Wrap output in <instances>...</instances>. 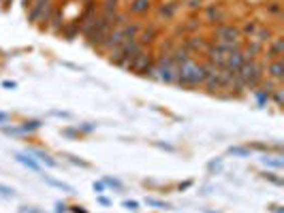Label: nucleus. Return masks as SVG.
<instances>
[{
	"instance_id": "16",
	"label": "nucleus",
	"mask_w": 284,
	"mask_h": 213,
	"mask_svg": "<svg viewBox=\"0 0 284 213\" xmlns=\"http://www.w3.org/2000/svg\"><path fill=\"white\" fill-rule=\"evenodd\" d=\"M141 28H144V22H141V20H128V22L120 28V30H122L124 41L137 39V37H139V32H141Z\"/></svg>"
},
{
	"instance_id": "48",
	"label": "nucleus",
	"mask_w": 284,
	"mask_h": 213,
	"mask_svg": "<svg viewBox=\"0 0 284 213\" xmlns=\"http://www.w3.org/2000/svg\"><path fill=\"white\" fill-rule=\"evenodd\" d=\"M156 145V147H161V149H167V151H175V147H173V145H167V143H154Z\"/></svg>"
},
{
	"instance_id": "35",
	"label": "nucleus",
	"mask_w": 284,
	"mask_h": 213,
	"mask_svg": "<svg viewBox=\"0 0 284 213\" xmlns=\"http://www.w3.org/2000/svg\"><path fill=\"white\" fill-rule=\"evenodd\" d=\"M250 94H252V96H254V100H256V105H258V107H265L267 102H269V96H267L265 92H261L258 88H256V90H252Z\"/></svg>"
},
{
	"instance_id": "24",
	"label": "nucleus",
	"mask_w": 284,
	"mask_h": 213,
	"mask_svg": "<svg viewBox=\"0 0 284 213\" xmlns=\"http://www.w3.org/2000/svg\"><path fill=\"white\" fill-rule=\"evenodd\" d=\"M261 24H263L261 20H256V17H250V20H246L244 24H237V26H239L241 37H244V39H250V37L254 34V30H256Z\"/></svg>"
},
{
	"instance_id": "49",
	"label": "nucleus",
	"mask_w": 284,
	"mask_h": 213,
	"mask_svg": "<svg viewBox=\"0 0 284 213\" xmlns=\"http://www.w3.org/2000/svg\"><path fill=\"white\" fill-rule=\"evenodd\" d=\"M3 88H7V90H15V88H18V83H15V81H3Z\"/></svg>"
},
{
	"instance_id": "32",
	"label": "nucleus",
	"mask_w": 284,
	"mask_h": 213,
	"mask_svg": "<svg viewBox=\"0 0 284 213\" xmlns=\"http://www.w3.org/2000/svg\"><path fill=\"white\" fill-rule=\"evenodd\" d=\"M103 183H105L107 187H113V190H118V192H124L122 181H120V179H115V177H111V175H107V177L103 179Z\"/></svg>"
},
{
	"instance_id": "46",
	"label": "nucleus",
	"mask_w": 284,
	"mask_h": 213,
	"mask_svg": "<svg viewBox=\"0 0 284 213\" xmlns=\"http://www.w3.org/2000/svg\"><path fill=\"white\" fill-rule=\"evenodd\" d=\"M20 213H45V211H41V209H35V207H22Z\"/></svg>"
},
{
	"instance_id": "38",
	"label": "nucleus",
	"mask_w": 284,
	"mask_h": 213,
	"mask_svg": "<svg viewBox=\"0 0 284 213\" xmlns=\"http://www.w3.org/2000/svg\"><path fill=\"white\" fill-rule=\"evenodd\" d=\"M64 158H66V160H69V162H73V164H75V166H81V168H88V166H90V164H88V162H86V160H79L77 156H71V153H66V156H64Z\"/></svg>"
},
{
	"instance_id": "17",
	"label": "nucleus",
	"mask_w": 284,
	"mask_h": 213,
	"mask_svg": "<svg viewBox=\"0 0 284 213\" xmlns=\"http://www.w3.org/2000/svg\"><path fill=\"white\" fill-rule=\"evenodd\" d=\"M169 56H171V60H173V66H182V64H186V62H190V60L195 58L193 54H190V51L184 49V47L180 45V43L173 47V51H171Z\"/></svg>"
},
{
	"instance_id": "39",
	"label": "nucleus",
	"mask_w": 284,
	"mask_h": 213,
	"mask_svg": "<svg viewBox=\"0 0 284 213\" xmlns=\"http://www.w3.org/2000/svg\"><path fill=\"white\" fill-rule=\"evenodd\" d=\"M0 196H5V198H15V190L5 183H0Z\"/></svg>"
},
{
	"instance_id": "31",
	"label": "nucleus",
	"mask_w": 284,
	"mask_h": 213,
	"mask_svg": "<svg viewBox=\"0 0 284 213\" xmlns=\"http://www.w3.org/2000/svg\"><path fill=\"white\" fill-rule=\"evenodd\" d=\"M146 204L148 207H156V209H171L169 202H165L161 198H154V196H146Z\"/></svg>"
},
{
	"instance_id": "53",
	"label": "nucleus",
	"mask_w": 284,
	"mask_h": 213,
	"mask_svg": "<svg viewBox=\"0 0 284 213\" xmlns=\"http://www.w3.org/2000/svg\"><path fill=\"white\" fill-rule=\"evenodd\" d=\"M30 5H32V0H22V7H24V11H28V9H30Z\"/></svg>"
},
{
	"instance_id": "34",
	"label": "nucleus",
	"mask_w": 284,
	"mask_h": 213,
	"mask_svg": "<svg viewBox=\"0 0 284 213\" xmlns=\"http://www.w3.org/2000/svg\"><path fill=\"white\" fill-rule=\"evenodd\" d=\"M227 151L231 153V156H239V158H248V156H250V151H252V149H250V147H248V145H246V147H239V145H235V147H229Z\"/></svg>"
},
{
	"instance_id": "27",
	"label": "nucleus",
	"mask_w": 284,
	"mask_h": 213,
	"mask_svg": "<svg viewBox=\"0 0 284 213\" xmlns=\"http://www.w3.org/2000/svg\"><path fill=\"white\" fill-rule=\"evenodd\" d=\"M130 20L128 17V13L124 11V9H120L118 13H113V15H109V22H111V28H122L124 24H126Z\"/></svg>"
},
{
	"instance_id": "41",
	"label": "nucleus",
	"mask_w": 284,
	"mask_h": 213,
	"mask_svg": "<svg viewBox=\"0 0 284 213\" xmlns=\"http://www.w3.org/2000/svg\"><path fill=\"white\" fill-rule=\"evenodd\" d=\"M122 207L128 209V211H139V202H137V200H124Z\"/></svg>"
},
{
	"instance_id": "29",
	"label": "nucleus",
	"mask_w": 284,
	"mask_h": 213,
	"mask_svg": "<svg viewBox=\"0 0 284 213\" xmlns=\"http://www.w3.org/2000/svg\"><path fill=\"white\" fill-rule=\"evenodd\" d=\"M269 102H273L278 109L284 107V88H282V85H278V88L269 94Z\"/></svg>"
},
{
	"instance_id": "33",
	"label": "nucleus",
	"mask_w": 284,
	"mask_h": 213,
	"mask_svg": "<svg viewBox=\"0 0 284 213\" xmlns=\"http://www.w3.org/2000/svg\"><path fill=\"white\" fill-rule=\"evenodd\" d=\"M263 179H267L269 183H273V185H282L284 183V179L278 175V173H273V170H265V173L261 175Z\"/></svg>"
},
{
	"instance_id": "28",
	"label": "nucleus",
	"mask_w": 284,
	"mask_h": 213,
	"mask_svg": "<svg viewBox=\"0 0 284 213\" xmlns=\"http://www.w3.org/2000/svg\"><path fill=\"white\" fill-rule=\"evenodd\" d=\"M41 128H43V122H41V119H26V122L22 124L24 134H32V132L41 130Z\"/></svg>"
},
{
	"instance_id": "25",
	"label": "nucleus",
	"mask_w": 284,
	"mask_h": 213,
	"mask_svg": "<svg viewBox=\"0 0 284 213\" xmlns=\"http://www.w3.org/2000/svg\"><path fill=\"white\" fill-rule=\"evenodd\" d=\"M41 179H43V181H45L47 185H52V187H58V190H64V192H69V194H75L73 185L60 181V179H54V177H49V175H41Z\"/></svg>"
},
{
	"instance_id": "55",
	"label": "nucleus",
	"mask_w": 284,
	"mask_h": 213,
	"mask_svg": "<svg viewBox=\"0 0 284 213\" xmlns=\"http://www.w3.org/2000/svg\"><path fill=\"white\" fill-rule=\"evenodd\" d=\"M203 213H220V211H214V209H203Z\"/></svg>"
},
{
	"instance_id": "21",
	"label": "nucleus",
	"mask_w": 284,
	"mask_h": 213,
	"mask_svg": "<svg viewBox=\"0 0 284 213\" xmlns=\"http://www.w3.org/2000/svg\"><path fill=\"white\" fill-rule=\"evenodd\" d=\"M120 9H124L120 0H98V13L105 15V17L118 13Z\"/></svg>"
},
{
	"instance_id": "13",
	"label": "nucleus",
	"mask_w": 284,
	"mask_h": 213,
	"mask_svg": "<svg viewBox=\"0 0 284 213\" xmlns=\"http://www.w3.org/2000/svg\"><path fill=\"white\" fill-rule=\"evenodd\" d=\"M280 32V28H273V26L269 24V22H263L261 26H258V28L254 30V34H252V37H250V39H252V41H256V43H261V45L265 47L267 45V43H269L273 37H275V34H278Z\"/></svg>"
},
{
	"instance_id": "58",
	"label": "nucleus",
	"mask_w": 284,
	"mask_h": 213,
	"mask_svg": "<svg viewBox=\"0 0 284 213\" xmlns=\"http://www.w3.org/2000/svg\"><path fill=\"white\" fill-rule=\"evenodd\" d=\"M58 3H66V0H58Z\"/></svg>"
},
{
	"instance_id": "6",
	"label": "nucleus",
	"mask_w": 284,
	"mask_h": 213,
	"mask_svg": "<svg viewBox=\"0 0 284 213\" xmlns=\"http://www.w3.org/2000/svg\"><path fill=\"white\" fill-rule=\"evenodd\" d=\"M203 30V22H201V15L199 13H188L186 20H182L173 26V37H186V34H195V32H201Z\"/></svg>"
},
{
	"instance_id": "14",
	"label": "nucleus",
	"mask_w": 284,
	"mask_h": 213,
	"mask_svg": "<svg viewBox=\"0 0 284 213\" xmlns=\"http://www.w3.org/2000/svg\"><path fill=\"white\" fill-rule=\"evenodd\" d=\"M124 43V37H122V30L120 28H113L109 34L105 37V41H103V45L98 47V51L101 54H111L113 49H118L120 45Z\"/></svg>"
},
{
	"instance_id": "26",
	"label": "nucleus",
	"mask_w": 284,
	"mask_h": 213,
	"mask_svg": "<svg viewBox=\"0 0 284 213\" xmlns=\"http://www.w3.org/2000/svg\"><path fill=\"white\" fill-rule=\"evenodd\" d=\"M261 162L267 166V168H275V170H282L284 168V158H282V153H275V156H263Z\"/></svg>"
},
{
	"instance_id": "8",
	"label": "nucleus",
	"mask_w": 284,
	"mask_h": 213,
	"mask_svg": "<svg viewBox=\"0 0 284 213\" xmlns=\"http://www.w3.org/2000/svg\"><path fill=\"white\" fill-rule=\"evenodd\" d=\"M182 3L184 0H165V3H158L154 7L156 11V22L158 24H169L178 17L180 9H182Z\"/></svg>"
},
{
	"instance_id": "22",
	"label": "nucleus",
	"mask_w": 284,
	"mask_h": 213,
	"mask_svg": "<svg viewBox=\"0 0 284 213\" xmlns=\"http://www.w3.org/2000/svg\"><path fill=\"white\" fill-rule=\"evenodd\" d=\"M13 158L18 160L22 166H26L28 170H35V173H41V164H39V162H37L35 158L30 156V153H22V151H15V153H13Z\"/></svg>"
},
{
	"instance_id": "23",
	"label": "nucleus",
	"mask_w": 284,
	"mask_h": 213,
	"mask_svg": "<svg viewBox=\"0 0 284 213\" xmlns=\"http://www.w3.org/2000/svg\"><path fill=\"white\" fill-rule=\"evenodd\" d=\"M282 0H265L263 11L267 13V17H273V20H280L282 17Z\"/></svg>"
},
{
	"instance_id": "15",
	"label": "nucleus",
	"mask_w": 284,
	"mask_h": 213,
	"mask_svg": "<svg viewBox=\"0 0 284 213\" xmlns=\"http://www.w3.org/2000/svg\"><path fill=\"white\" fill-rule=\"evenodd\" d=\"M26 153H30L32 158H35L39 164H45V166H49V168H56L58 166V160L56 158H52L49 153L45 151V149H39V147H30Z\"/></svg>"
},
{
	"instance_id": "56",
	"label": "nucleus",
	"mask_w": 284,
	"mask_h": 213,
	"mask_svg": "<svg viewBox=\"0 0 284 213\" xmlns=\"http://www.w3.org/2000/svg\"><path fill=\"white\" fill-rule=\"evenodd\" d=\"M120 3H122V7H126V5L130 3V0H120Z\"/></svg>"
},
{
	"instance_id": "9",
	"label": "nucleus",
	"mask_w": 284,
	"mask_h": 213,
	"mask_svg": "<svg viewBox=\"0 0 284 213\" xmlns=\"http://www.w3.org/2000/svg\"><path fill=\"white\" fill-rule=\"evenodd\" d=\"M284 56V34L278 32L275 37L267 43L263 54H261V60L263 62H273V60H280Z\"/></svg>"
},
{
	"instance_id": "36",
	"label": "nucleus",
	"mask_w": 284,
	"mask_h": 213,
	"mask_svg": "<svg viewBox=\"0 0 284 213\" xmlns=\"http://www.w3.org/2000/svg\"><path fill=\"white\" fill-rule=\"evenodd\" d=\"M3 132L5 134H11V136H22L24 134L22 126H7V124H3Z\"/></svg>"
},
{
	"instance_id": "7",
	"label": "nucleus",
	"mask_w": 284,
	"mask_h": 213,
	"mask_svg": "<svg viewBox=\"0 0 284 213\" xmlns=\"http://www.w3.org/2000/svg\"><path fill=\"white\" fill-rule=\"evenodd\" d=\"M161 37H163V26L156 20H152V22L144 24V28H141L137 41H139L141 47H154L156 43L161 41Z\"/></svg>"
},
{
	"instance_id": "10",
	"label": "nucleus",
	"mask_w": 284,
	"mask_h": 213,
	"mask_svg": "<svg viewBox=\"0 0 284 213\" xmlns=\"http://www.w3.org/2000/svg\"><path fill=\"white\" fill-rule=\"evenodd\" d=\"M124 11L128 13L130 20H144V17H148L154 11V0H130L124 7Z\"/></svg>"
},
{
	"instance_id": "50",
	"label": "nucleus",
	"mask_w": 284,
	"mask_h": 213,
	"mask_svg": "<svg viewBox=\"0 0 284 213\" xmlns=\"http://www.w3.org/2000/svg\"><path fill=\"white\" fill-rule=\"evenodd\" d=\"M52 115H56V117H71V113H66V111H52Z\"/></svg>"
},
{
	"instance_id": "11",
	"label": "nucleus",
	"mask_w": 284,
	"mask_h": 213,
	"mask_svg": "<svg viewBox=\"0 0 284 213\" xmlns=\"http://www.w3.org/2000/svg\"><path fill=\"white\" fill-rule=\"evenodd\" d=\"M64 24H66V20H64V5L58 3L56 9H54V13H52V17H49V22L45 24V28H43V30L56 34V37H60V32H62V28H64Z\"/></svg>"
},
{
	"instance_id": "19",
	"label": "nucleus",
	"mask_w": 284,
	"mask_h": 213,
	"mask_svg": "<svg viewBox=\"0 0 284 213\" xmlns=\"http://www.w3.org/2000/svg\"><path fill=\"white\" fill-rule=\"evenodd\" d=\"M79 34H81V28H79V22L77 20H71V22H66L64 24V28L60 32V37L64 41H75V39H79Z\"/></svg>"
},
{
	"instance_id": "1",
	"label": "nucleus",
	"mask_w": 284,
	"mask_h": 213,
	"mask_svg": "<svg viewBox=\"0 0 284 213\" xmlns=\"http://www.w3.org/2000/svg\"><path fill=\"white\" fill-rule=\"evenodd\" d=\"M175 68H178V73H175L173 85H178V88H203L205 73H203V64L197 62V58Z\"/></svg>"
},
{
	"instance_id": "37",
	"label": "nucleus",
	"mask_w": 284,
	"mask_h": 213,
	"mask_svg": "<svg viewBox=\"0 0 284 213\" xmlns=\"http://www.w3.org/2000/svg\"><path fill=\"white\" fill-rule=\"evenodd\" d=\"M77 130H79V134H92V132L96 130V124H90V122L77 124Z\"/></svg>"
},
{
	"instance_id": "12",
	"label": "nucleus",
	"mask_w": 284,
	"mask_h": 213,
	"mask_svg": "<svg viewBox=\"0 0 284 213\" xmlns=\"http://www.w3.org/2000/svg\"><path fill=\"white\" fill-rule=\"evenodd\" d=\"M263 64H265V77L267 79H271L278 85H282V81H284V58L273 60V62H263Z\"/></svg>"
},
{
	"instance_id": "43",
	"label": "nucleus",
	"mask_w": 284,
	"mask_h": 213,
	"mask_svg": "<svg viewBox=\"0 0 284 213\" xmlns=\"http://www.w3.org/2000/svg\"><path fill=\"white\" fill-rule=\"evenodd\" d=\"M13 3L15 0H0V9H3V11H9V9L13 7Z\"/></svg>"
},
{
	"instance_id": "51",
	"label": "nucleus",
	"mask_w": 284,
	"mask_h": 213,
	"mask_svg": "<svg viewBox=\"0 0 284 213\" xmlns=\"http://www.w3.org/2000/svg\"><path fill=\"white\" fill-rule=\"evenodd\" d=\"M98 202H101L103 207H109V204H111V200H109V198H105V196H98Z\"/></svg>"
},
{
	"instance_id": "57",
	"label": "nucleus",
	"mask_w": 284,
	"mask_h": 213,
	"mask_svg": "<svg viewBox=\"0 0 284 213\" xmlns=\"http://www.w3.org/2000/svg\"><path fill=\"white\" fill-rule=\"evenodd\" d=\"M79 3H88V0H79Z\"/></svg>"
},
{
	"instance_id": "40",
	"label": "nucleus",
	"mask_w": 284,
	"mask_h": 213,
	"mask_svg": "<svg viewBox=\"0 0 284 213\" xmlns=\"http://www.w3.org/2000/svg\"><path fill=\"white\" fill-rule=\"evenodd\" d=\"M62 134L66 136V139H77L79 130H77V128H62Z\"/></svg>"
},
{
	"instance_id": "2",
	"label": "nucleus",
	"mask_w": 284,
	"mask_h": 213,
	"mask_svg": "<svg viewBox=\"0 0 284 213\" xmlns=\"http://www.w3.org/2000/svg\"><path fill=\"white\" fill-rule=\"evenodd\" d=\"M239 81L246 85V92H252L256 90L261 81L265 79V64L263 60H252V62H244L241 68L237 71Z\"/></svg>"
},
{
	"instance_id": "3",
	"label": "nucleus",
	"mask_w": 284,
	"mask_h": 213,
	"mask_svg": "<svg viewBox=\"0 0 284 213\" xmlns=\"http://www.w3.org/2000/svg\"><path fill=\"white\" fill-rule=\"evenodd\" d=\"M201 22H203V30H212L220 24L229 22V11L224 7L222 0H212V3H205L201 9Z\"/></svg>"
},
{
	"instance_id": "44",
	"label": "nucleus",
	"mask_w": 284,
	"mask_h": 213,
	"mask_svg": "<svg viewBox=\"0 0 284 213\" xmlns=\"http://www.w3.org/2000/svg\"><path fill=\"white\" fill-rule=\"evenodd\" d=\"M69 211H71V213H90L88 209H83L81 204H73V207H69Z\"/></svg>"
},
{
	"instance_id": "4",
	"label": "nucleus",
	"mask_w": 284,
	"mask_h": 213,
	"mask_svg": "<svg viewBox=\"0 0 284 213\" xmlns=\"http://www.w3.org/2000/svg\"><path fill=\"white\" fill-rule=\"evenodd\" d=\"M56 5H58V0H32L30 9L26 11L28 24L41 26V30H43L45 24L49 22V17H52V13H54Z\"/></svg>"
},
{
	"instance_id": "18",
	"label": "nucleus",
	"mask_w": 284,
	"mask_h": 213,
	"mask_svg": "<svg viewBox=\"0 0 284 213\" xmlns=\"http://www.w3.org/2000/svg\"><path fill=\"white\" fill-rule=\"evenodd\" d=\"M175 73H178V68H175V66H156L154 79L173 85V83H175Z\"/></svg>"
},
{
	"instance_id": "52",
	"label": "nucleus",
	"mask_w": 284,
	"mask_h": 213,
	"mask_svg": "<svg viewBox=\"0 0 284 213\" xmlns=\"http://www.w3.org/2000/svg\"><path fill=\"white\" fill-rule=\"evenodd\" d=\"M190 185H193V181H184V183H180V185H178V190H180V192H182V190H188Z\"/></svg>"
},
{
	"instance_id": "47",
	"label": "nucleus",
	"mask_w": 284,
	"mask_h": 213,
	"mask_svg": "<svg viewBox=\"0 0 284 213\" xmlns=\"http://www.w3.org/2000/svg\"><path fill=\"white\" fill-rule=\"evenodd\" d=\"M9 119H11V115L7 113V111H0V126H3V124H7V122H9Z\"/></svg>"
},
{
	"instance_id": "5",
	"label": "nucleus",
	"mask_w": 284,
	"mask_h": 213,
	"mask_svg": "<svg viewBox=\"0 0 284 213\" xmlns=\"http://www.w3.org/2000/svg\"><path fill=\"white\" fill-rule=\"evenodd\" d=\"M180 45L186 49V51H190L195 58L197 56H205V51H207V47H210V43H212V39H210V34H207V30H201V32H195V34H186V37H180Z\"/></svg>"
},
{
	"instance_id": "30",
	"label": "nucleus",
	"mask_w": 284,
	"mask_h": 213,
	"mask_svg": "<svg viewBox=\"0 0 284 213\" xmlns=\"http://www.w3.org/2000/svg\"><path fill=\"white\" fill-rule=\"evenodd\" d=\"M205 5V0H184L182 7L186 9L188 13H201V9Z\"/></svg>"
},
{
	"instance_id": "54",
	"label": "nucleus",
	"mask_w": 284,
	"mask_h": 213,
	"mask_svg": "<svg viewBox=\"0 0 284 213\" xmlns=\"http://www.w3.org/2000/svg\"><path fill=\"white\" fill-rule=\"evenodd\" d=\"M271 213H282V207H271Z\"/></svg>"
},
{
	"instance_id": "45",
	"label": "nucleus",
	"mask_w": 284,
	"mask_h": 213,
	"mask_svg": "<svg viewBox=\"0 0 284 213\" xmlns=\"http://www.w3.org/2000/svg\"><path fill=\"white\" fill-rule=\"evenodd\" d=\"M56 213H69V207L64 202H56Z\"/></svg>"
},
{
	"instance_id": "20",
	"label": "nucleus",
	"mask_w": 284,
	"mask_h": 213,
	"mask_svg": "<svg viewBox=\"0 0 284 213\" xmlns=\"http://www.w3.org/2000/svg\"><path fill=\"white\" fill-rule=\"evenodd\" d=\"M244 62H246V58H244V54H241V49H235V51H231V54H229L227 62H224V68H229V71L237 73Z\"/></svg>"
},
{
	"instance_id": "42",
	"label": "nucleus",
	"mask_w": 284,
	"mask_h": 213,
	"mask_svg": "<svg viewBox=\"0 0 284 213\" xmlns=\"http://www.w3.org/2000/svg\"><path fill=\"white\" fill-rule=\"evenodd\" d=\"M92 187H94V192H96V194H103V192L107 190V185H105L103 181H94V183H92Z\"/></svg>"
}]
</instances>
